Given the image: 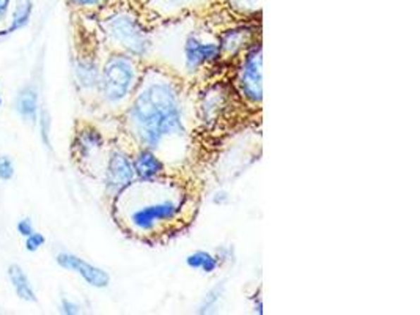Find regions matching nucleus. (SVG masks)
<instances>
[{
  "label": "nucleus",
  "instance_id": "1",
  "mask_svg": "<svg viewBox=\"0 0 420 315\" xmlns=\"http://www.w3.org/2000/svg\"><path fill=\"white\" fill-rule=\"evenodd\" d=\"M125 125L137 147L154 150L162 159L168 147L185 144L189 118L181 80L171 70L145 66L125 111Z\"/></svg>",
  "mask_w": 420,
  "mask_h": 315
},
{
  "label": "nucleus",
  "instance_id": "2",
  "mask_svg": "<svg viewBox=\"0 0 420 315\" xmlns=\"http://www.w3.org/2000/svg\"><path fill=\"white\" fill-rule=\"evenodd\" d=\"M113 209L121 229L148 241L180 230L192 213V200L187 187L167 173L148 182L135 180L113 199Z\"/></svg>",
  "mask_w": 420,
  "mask_h": 315
},
{
  "label": "nucleus",
  "instance_id": "3",
  "mask_svg": "<svg viewBox=\"0 0 420 315\" xmlns=\"http://www.w3.org/2000/svg\"><path fill=\"white\" fill-rule=\"evenodd\" d=\"M145 66L142 60L126 54L115 52L107 57L101 66V76L98 92L104 103L109 106H121L130 103L135 89L140 82Z\"/></svg>",
  "mask_w": 420,
  "mask_h": 315
},
{
  "label": "nucleus",
  "instance_id": "4",
  "mask_svg": "<svg viewBox=\"0 0 420 315\" xmlns=\"http://www.w3.org/2000/svg\"><path fill=\"white\" fill-rule=\"evenodd\" d=\"M103 32L117 52L126 54L137 60L152 56L154 42L139 16L128 10L113 11L112 15L101 21Z\"/></svg>",
  "mask_w": 420,
  "mask_h": 315
},
{
  "label": "nucleus",
  "instance_id": "5",
  "mask_svg": "<svg viewBox=\"0 0 420 315\" xmlns=\"http://www.w3.org/2000/svg\"><path fill=\"white\" fill-rule=\"evenodd\" d=\"M181 44V66L187 76H197L222 62L219 33L214 35L213 32L192 29L186 33Z\"/></svg>",
  "mask_w": 420,
  "mask_h": 315
},
{
  "label": "nucleus",
  "instance_id": "6",
  "mask_svg": "<svg viewBox=\"0 0 420 315\" xmlns=\"http://www.w3.org/2000/svg\"><path fill=\"white\" fill-rule=\"evenodd\" d=\"M233 85L242 104L259 109L263 101V49L260 42L254 43L240 57Z\"/></svg>",
  "mask_w": 420,
  "mask_h": 315
},
{
  "label": "nucleus",
  "instance_id": "7",
  "mask_svg": "<svg viewBox=\"0 0 420 315\" xmlns=\"http://www.w3.org/2000/svg\"><path fill=\"white\" fill-rule=\"evenodd\" d=\"M103 182L106 194L112 199L135 182L132 155H130V152L123 149L111 150L106 161Z\"/></svg>",
  "mask_w": 420,
  "mask_h": 315
},
{
  "label": "nucleus",
  "instance_id": "8",
  "mask_svg": "<svg viewBox=\"0 0 420 315\" xmlns=\"http://www.w3.org/2000/svg\"><path fill=\"white\" fill-rule=\"evenodd\" d=\"M230 92L222 84L209 85L197 103V120L205 128H213L228 109Z\"/></svg>",
  "mask_w": 420,
  "mask_h": 315
},
{
  "label": "nucleus",
  "instance_id": "9",
  "mask_svg": "<svg viewBox=\"0 0 420 315\" xmlns=\"http://www.w3.org/2000/svg\"><path fill=\"white\" fill-rule=\"evenodd\" d=\"M56 260L60 268L79 274L87 284L94 287V289H106L111 284L109 273L103 270V268L87 262L82 257L74 256L71 252H58Z\"/></svg>",
  "mask_w": 420,
  "mask_h": 315
},
{
  "label": "nucleus",
  "instance_id": "10",
  "mask_svg": "<svg viewBox=\"0 0 420 315\" xmlns=\"http://www.w3.org/2000/svg\"><path fill=\"white\" fill-rule=\"evenodd\" d=\"M255 29L249 25L233 27L219 33L221 60L240 58L255 42Z\"/></svg>",
  "mask_w": 420,
  "mask_h": 315
},
{
  "label": "nucleus",
  "instance_id": "11",
  "mask_svg": "<svg viewBox=\"0 0 420 315\" xmlns=\"http://www.w3.org/2000/svg\"><path fill=\"white\" fill-rule=\"evenodd\" d=\"M132 166L135 180H140V182L161 178L168 173L166 161L154 150L145 149V147H139L135 153H132Z\"/></svg>",
  "mask_w": 420,
  "mask_h": 315
},
{
  "label": "nucleus",
  "instance_id": "12",
  "mask_svg": "<svg viewBox=\"0 0 420 315\" xmlns=\"http://www.w3.org/2000/svg\"><path fill=\"white\" fill-rule=\"evenodd\" d=\"M104 137L101 131H98L92 125H84L78 130L76 136H74L73 149L74 156H76L80 163H90L93 158L99 155V152L104 149Z\"/></svg>",
  "mask_w": 420,
  "mask_h": 315
},
{
  "label": "nucleus",
  "instance_id": "13",
  "mask_svg": "<svg viewBox=\"0 0 420 315\" xmlns=\"http://www.w3.org/2000/svg\"><path fill=\"white\" fill-rule=\"evenodd\" d=\"M15 109L19 113V117L25 120V122H37L39 112V97L35 87L24 85L18 92L15 99Z\"/></svg>",
  "mask_w": 420,
  "mask_h": 315
},
{
  "label": "nucleus",
  "instance_id": "14",
  "mask_svg": "<svg viewBox=\"0 0 420 315\" xmlns=\"http://www.w3.org/2000/svg\"><path fill=\"white\" fill-rule=\"evenodd\" d=\"M74 76H76L80 89L98 90L101 66L92 57H80L74 63Z\"/></svg>",
  "mask_w": 420,
  "mask_h": 315
},
{
  "label": "nucleus",
  "instance_id": "15",
  "mask_svg": "<svg viewBox=\"0 0 420 315\" xmlns=\"http://www.w3.org/2000/svg\"><path fill=\"white\" fill-rule=\"evenodd\" d=\"M8 279L13 287V290L18 295L19 299L25 301V303H37V293L30 283L29 276L18 264H13L8 266Z\"/></svg>",
  "mask_w": 420,
  "mask_h": 315
},
{
  "label": "nucleus",
  "instance_id": "16",
  "mask_svg": "<svg viewBox=\"0 0 420 315\" xmlns=\"http://www.w3.org/2000/svg\"><path fill=\"white\" fill-rule=\"evenodd\" d=\"M32 13H33L32 0H16L15 10L11 13L10 25L6 27V29L0 30V42L8 35H11V33L24 29V27L30 23Z\"/></svg>",
  "mask_w": 420,
  "mask_h": 315
},
{
  "label": "nucleus",
  "instance_id": "17",
  "mask_svg": "<svg viewBox=\"0 0 420 315\" xmlns=\"http://www.w3.org/2000/svg\"><path fill=\"white\" fill-rule=\"evenodd\" d=\"M185 262L187 268H191L194 271H200L203 274H214L222 266L221 260L216 254L203 249L187 254Z\"/></svg>",
  "mask_w": 420,
  "mask_h": 315
},
{
  "label": "nucleus",
  "instance_id": "18",
  "mask_svg": "<svg viewBox=\"0 0 420 315\" xmlns=\"http://www.w3.org/2000/svg\"><path fill=\"white\" fill-rule=\"evenodd\" d=\"M195 4H199V0H158V10L168 16L191 8V5Z\"/></svg>",
  "mask_w": 420,
  "mask_h": 315
},
{
  "label": "nucleus",
  "instance_id": "19",
  "mask_svg": "<svg viewBox=\"0 0 420 315\" xmlns=\"http://www.w3.org/2000/svg\"><path fill=\"white\" fill-rule=\"evenodd\" d=\"M222 295H223V284L213 287V289L209 290V292L205 295V298H203L202 304H200V307H199V312H200V314H208V312H211V311L214 309V307L218 306V303H219V299H221Z\"/></svg>",
  "mask_w": 420,
  "mask_h": 315
},
{
  "label": "nucleus",
  "instance_id": "20",
  "mask_svg": "<svg viewBox=\"0 0 420 315\" xmlns=\"http://www.w3.org/2000/svg\"><path fill=\"white\" fill-rule=\"evenodd\" d=\"M38 130H39V137H42L43 144L51 149V130H52V120L47 111H39L38 112Z\"/></svg>",
  "mask_w": 420,
  "mask_h": 315
},
{
  "label": "nucleus",
  "instance_id": "21",
  "mask_svg": "<svg viewBox=\"0 0 420 315\" xmlns=\"http://www.w3.org/2000/svg\"><path fill=\"white\" fill-rule=\"evenodd\" d=\"M260 2L261 0H228L230 6L242 15H250V13L254 15V13L260 11Z\"/></svg>",
  "mask_w": 420,
  "mask_h": 315
},
{
  "label": "nucleus",
  "instance_id": "22",
  "mask_svg": "<svg viewBox=\"0 0 420 315\" xmlns=\"http://www.w3.org/2000/svg\"><path fill=\"white\" fill-rule=\"evenodd\" d=\"M44 243H46V238H44L43 233L32 232L29 237H25L24 246L29 252H37L38 249H42V247L44 246Z\"/></svg>",
  "mask_w": 420,
  "mask_h": 315
},
{
  "label": "nucleus",
  "instance_id": "23",
  "mask_svg": "<svg viewBox=\"0 0 420 315\" xmlns=\"http://www.w3.org/2000/svg\"><path fill=\"white\" fill-rule=\"evenodd\" d=\"M15 177V164L8 156H0V180L10 182Z\"/></svg>",
  "mask_w": 420,
  "mask_h": 315
},
{
  "label": "nucleus",
  "instance_id": "24",
  "mask_svg": "<svg viewBox=\"0 0 420 315\" xmlns=\"http://www.w3.org/2000/svg\"><path fill=\"white\" fill-rule=\"evenodd\" d=\"M58 311H60V314H65V315H78V314H80V304H78L76 301H73V299L63 298L62 301H60Z\"/></svg>",
  "mask_w": 420,
  "mask_h": 315
},
{
  "label": "nucleus",
  "instance_id": "25",
  "mask_svg": "<svg viewBox=\"0 0 420 315\" xmlns=\"http://www.w3.org/2000/svg\"><path fill=\"white\" fill-rule=\"evenodd\" d=\"M107 0H70V4L80 10H94L103 6Z\"/></svg>",
  "mask_w": 420,
  "mask_h": 315
},
{
  "label": "nucleus",
  "instance_id": "26",
  "mask_svg": "<svg viewBox=\"0 0 420 315\" xmlns=\"http://www.w3.org/2000/svg\"><path fill=\"white\" fill-rule=\"evenodd\" d=\"M16 230H18L19 235L25 238V237H29L32 232H35V227H33V223H32L30 218H23V219L18 221Z\"/></svg>",
  "mask_w": 420,
  "mask_h": 315
},
{
  "label": "nucleus",
  "instance_id": "27",
  "mask_svg": "<svg viewBox=\"0 0 420 315\" xmlns=\"http://www.w3.org/2000/svg\"><path fill=\"white\" fill-rule=\"evenodd\" d=\"M216 256H218V259L221 260V264H228V262H233L235 259V251L232 246H221L218 251L214 252Z\"/></svg>",
  "mask_w": 420,
  "mask_h": 315
},
{
  "label": "nucleus",
  "instance_id": "28",
  "mask_svg": "<svg viewBox=\"0 0 420 315\" xmlns=\"http://www.w3.org/2000/svg\"><path fill=\"white\" fill-rule=\"evenodd\" d=\"M228 194L226 191H216L213 196V202L216 205H226L228 202Z\"/></svg>",
  "mask_w": 420,
  "mask_h": 315
},
{
  "label": "nucleus",
  "instance_id": "29",
  "mask_svg": "<svg viewBox=\"0 0 420 315\" xmlns=\"http://www.w3.org/2000/svg\"><path fill=\"white\" fill-rule=\"evenodd\" d=\"M11 0H0V21H4L10 11Z\"/></svg>",
  "mask_w": 420,
  "mask_h": 315
},
{
  "label": "nucleus",
  "instance_id": "30",
  "mask_svg": "<svg viewBox=\"0 0 420 315\" xmlns=\"http://www.w3.org/2000/svg\"><path fill=\"white\" fill-rule=\"evenodd\" d=\"M0 107H2V97H0Z\"/></svg>",
  "mask_w": 420,
  "mask_h": 315
}]
</instances>
